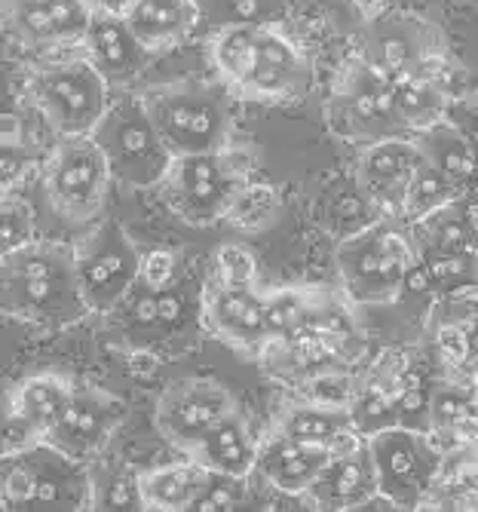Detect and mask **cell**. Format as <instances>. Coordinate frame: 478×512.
I'll list each match as a JSON object with an SVG mask.
<instances>
[{
	"instance_id": "6da1fadb",
	"label": "cell",
	"mask_w": 478,
	"mask_h": 512,
	"mask_svg": "<svg viewBox=\"0 0 478 512\" xmlns=\"http://www.w3.org/2000/svg\"><path fill=\"white\" fill-rule=\"evenodd\" d=\"M209 59L221 86L246 102H295L313 86L307 50L282 25L218 28L209 40Z\"/></svg>"
},
{
	"instance_id": "7a4b0ae2",
	"label": "cell",
	"mask_w": 478,
	"mask_h": 512,
	"mask_svg": "<svg viewBox=\"0 0 478 512\" xmlns=\"http://www.w3.org/2000/svg\"><path fill=\"white\" fill-rule=\"evenodd\" d=\"M4 310L7 316L43 329H68L86 319V304L74 243L31 240L22 249L4 252Z\"/></svg>"
},
{
	"instance_id": "3957f363",
	"label": "cell",
	"mask_w": 478,
	"mask_h": 512,
	"mask_svg": "<svg viewBox=\"0 0 478 512\" xmlns=\"http://www.w3.org/2000/svg\"><path fill=\"white\" fill-rule=\"evenodd\" d=\"M334 261H338L341 289L356 307L393 304L402 298L408 273L417 264L411 224L377 215L338 246Z\"/></svg>"
},
{
	"instance_id": "277c9868",
	"label": "cell",
	"mask_w": 478,
	"mask_h": 512,
	"mask_svg": "<svg viewBox=\"0 0 478 512\" xmlns=\"http://www.w3.org/2000/svg\"><path fill=\"white\" fill-rule=\"evenodd\" d=\"M95 145L108 157L114 181L132 191L160 188L175 154L163 142V135L145 105V99H117L92 132Z\"/></svg>"
},
{
	"instance_id": "5b68a950",
	"label": "cell",
	"mask_w": 478,
	"mask_h": 512,
	"mask_svg": "<svg viewBox=\"0 0 478 512\" xmlns=\"http://www.w3.org/2000/svg\"><path fill=\"white\" fill-rule=\"evenodd\" d=\"M145 105L175 157L230 148L233 114L224 92L203 83H169L145 96Z\"/></svg>"
},
{
	"instance_id": "8992f818",
	"label": "cell",
	"mask_w": 478,
	"mask_h": 512,
	"mask_svg": "<svg viewBox=\"0 0 478 512\" xmlns=\"http://www.w3.org/2000/svg\"><path fill=\"white\" fill-rule=\"evenodd\" d=\"M0 497L7 509H92L89 463L40 442L4 457Z\"/></svg>"
},
{
	"instance_id": "52a82bcc",
	"label": "cell",
	"mask_w": 478,
	"mask_h": 512,
	"mask_svg": "<svg viewBox=\"0 0 478 512\" xmlns=\"http://www.w3.org/2000/svg\"><path fill=\"white\" fill-rule=\"evenodd\" d=\"M111 166L92 135H62L43 160L40 191L59 218L89 224L102 215L111 191Z\"/></svg>"
},
{
	"instance_id": "ba28073f",
	"label": "cell",
	"mask_w": 478,
	"mask_h": 512,
	"mask_svg": "<svg viewBox=\"0 0 478 512\" xmlns=\"http://www.w3.org/2000/svg\"><path fill=\"white\" fill-rule=\"evenodd\" d=\"M249 160L236 151H212V154H187L175 157L160 191L166 206L187 224H215L227 218L233 200L246 188Z\"/></svg>"
},
{
	"instance_id": "9c48e42d",
	"label": "cell",
	"mask_w": 478,
	"mask_h": 512,
	"mask_svg": "<svg viewBox=\"0 0 478 512\" xmlns=\"http://www.w3.org/2000/svg\"><path fill=\"white\" fill-rule=\"evenodd\" d=\"M28 99L59 138L92 135L111 108V83L89 59H65L31 74Z\"/></svg>"
},
{
	"instance_id": "30bf717a",
	"label": "cell",
	"mask_w": 478,
	"mask_h": 512,
	"mask_svg": "<svg viewBox=\"0 0 478 512\" xmlns=\"http://www.w3.org/2000/svg\"><path fill=\"white\" fill-rule=\"evenodd\" d=\"M331 126L341 138L356 145H374L387 138L411 135L399 117L393 80L371 68L362 56L347 59L338 71L328 102Z\"/></svg>"
},
{
	"instance_id": "8fae6325",
	"label": "cell",
	"mask_w": 478,
	"mask_h": 512,
	"mask_svg": "<svg viewBox=\"0 0 478 512\" xmlns=\"http://www.w3.org/2000/svg\"><path fill=\"white\" fill-rule=\"evenodd\" d=\"M368 445L377 463L380 494L396 509H420L436 488L445 457L433 433L393 424L368 436Z\"/></svg>"
},
{
	"instance_id": "7c38bea8",
	"label": "cell",
	"mask_w": 478,
	"mask_h": 512,
	"mask_svg": "<svg viewBox=\"0 0 478 512\" xmlns=\"http://www.w3.org/2000/svg\"><path fill=\"white\" fill-rule=\"evenodd\" d=\"M77 273L92 313L117 310L141 279V252L117 221H99L74 243Z\"/></svg>"
},
{
	"instance_id": "4fadbf2b",
	"label": "cell",
	"mask_w": 478,
	"mask_h": 512,
	"mask_svg": "<svg viewBox=\"0 0 478 512\" xmlns=\"http://www.w3.org/2000/svg\"><path fill=\"white\" fill-rule=\"evenodd\" d=\"M445 53V37L411 13H374L362 34V59L387 80L417 74L429 59Z\"/></svg>"
},
{
	"instance_id": "5bb4252c",
	"label": "cell",
	"mask_w": 478,
	"mask_h": 512,
	"mask_svg": "<svg viewBox=\"0 0 478 512\" xmlns=\"http://www.w3.org/2000/svg\"><path fill=\"white\" fill-rule=\"evenodd\" d=\"M74 393L77 384L59 371H40V375L19 381L7 393L4 408V457L46 442V436L62 421Z\"/></svg>"
},
{
	"instance_id": "9a60e30c",
	"label": "cell",
	"mask_w": 478,
	"mask_h": 512,
	"mask_svg": "<svg viewBox=\"0 0 478 512\" xmlns=\"http://www.w3.org/2000/svg\"><path fill=\"white\" fill-rule=\"evenodd\" d=\"M307 503L316 509H396L384 494H380L377 463L368 445V436L359 430L347 436L338 448L331 451V460L313 482V488L304 494Z\"/></svg>"
},
{
	"instance_id": "2e32d148",
	"label": "cell",
	"mask_w": 478,
	"mask_h": 512,
	"mask_svg": "<svg viewBox=\"0 0 478 512\" xmlns=\"http://www.w3.org/2000/svg\"><path fill=\"white\" fill-rule=\"evenodd\" d=\"M239 405L227 387L209 378H187L163 390L157 399L154 424L157 433L178 448L181 454L197 445L215 424H221L227 414H233Z\"/></svg>"
},
{
	"instance_id": "e0dca14e",
	"label": "cell",
	"mask_w": 478,
	"mask_h": 512,
	"mask_svg": "<svg viewBox=\"0 0 478 512\" xmlns=\"http://www.w3.org/2000/svg\"><path fill=\"white\" fill-rule=\"evenodd\" d=\"M423 163V151L414 135L387 138V142L365 145L356 163V188L362 200L377 215L402 218L405 197L414 181V172Z\"/></svg>"
},
{
	"instance_id": "ac0fdd59",
	"label": "cell",
	"mask_w": 478,
	"mask_h": 512,
	"mask_svg": "<svg viewBox=\"0 0 478 512\" xmlns=\"http://www.w3.org/2000/svg\"><path fill=\"white\" fill-rule=\"evenodd\" d=\"M123 421L126 405L117 396L95 387H77L62 421L46 436V442L83 463H92L102 457V451L108 448Z\"/></svg>"
},
{
	"instance_id": "d6986e66",
	"label": "cell",
	"mask_w": 478,
	"mask_h": 512,
	"mask_svg": "<svg viewBox=\"0 0 478 512\" xmlns=\"http://www.w3.org/2000/svg\"><path fill=\"white\" fill-rule=\"evenodd\" d=\"M200 319L218 341L261 353L267 344V292L258 286H224L209 279L203 286Z\"/></svg>"
},
{
	"instance_id": "ffe728a7",
	"label": "cell",
	"mask_w": 478,
	"mask_h": 512,
	"mask_svg": "<svg viewBox=\"0 0 478 512\" xmlns=\"http://www.w3.org/2000/svg\"><path fill=\"white\" fill-rule=\"evenodd\" d=\"M80 46H83V59H89L92 68L111 86H129L148 68L154 56L148 46L132 34L123 13H114L108 7H95L89 31Z\"/></svg>"
},
{
	"instance_id": "44dd1931",
	"label": "cell",
	"mask_w": 478,
	"mask_h": 512,
	"mask_svg": "<svg viewBox=\"0 0 478 512\" xmlns=\"http://www.w3.org/2000/svg\"><path fill=\"white\" fill-rule=\"evenodd\" d=\"M7 22L28 46H80L95 4L92 0H4Z\"/></svg>"
},
{
	"instance_id": "7402d4cb",
	"label": "cell",
	"mask_w": 478,
	"mask_h": 512,
	"mask_svg": "<svg viewBox=\"0 0 478 512\" xmlns=\"http://www.w3.org/2000/svg\"><path fill=\"white\" fill-rule=\"evenodd\" d=\"M331 460V448L319 445H304L289 436H282L270 430L261 439L258 448V463H255V476H261L270 488L282 494H298L304 497L319 473L325 470V463Z\"/></svg>"
},
{
	"instance_id": "603a6c76",
	"label": "cell",
	"mask_w": 478,
	"mask_h": 512,
	"mask_svg": "<svg viewBox=\"0 0 478 512\" xmlns=\"http://www.w3.org/2000/svg\"><path fill=\"white\" fill-rule=\"evenodd\" d=\"M120 13L154 56L181 46L203 22L197 0H126Z\"/></svg>"
},
{
	"instance_id": "cb8c5ba5",
	"label": "cell",
	"mask_w": 478,
	"mask_h": 512,
	"mask_svg": "<svg viewBox=\"0 0 478 512\" xmlns=\"http://www.w3.org/2000/svg\"><path fill=\"white\" fill-rule=\"evenodd\" d=\"M258 448H261V439H255L243 411L236 408L221 424H215L197 445H190L184 451V457H194L212 473L249 479V476H255Z\"/></svg>"
},
{
	"instance_id": "d4e9b609",
	"label": "cell",
	"mask_w": 478,
	"mask_h": 512,
	"mask_svg": "<svg viewBox=\"0 0 478 512\" xmlns=\"http://www.w3.org/2000/svg\"><path fill=\"white\" fill-rule=\"evenodd\" d=\"M273 430L295 439V442H304V445L338 448L350 433H356V421H353L350 405L295 402L276 417Z\"/></svg>"
},
{
	"instance_id": "484cf974",
	"label": "cell",
	"mask_w": 478,
	"mask_h": 512,
	"mask_svg": "<svg viewBox=\"0 0 478 512\" xmlns=\"http://www.w3.org/2000/svg\"><path fill=\"white\" fill-rule=\"evenodd\" d=\"M209 479L212 470H206L194 457H184L181 463H169V467L141 473V494H145L148 509L184 512V509H197V500L206 491Z\"/></svg>"
},
{
	"instance_id": "4316f807",
	"label": "cell",
	"mask_w": 478,
	"mask_h": 512,
	"mask_svg": "<svg viewBox=\"0 0 478 512\" xmlns=\"http://www.w3.org/2000/svg\"><path fill=\"white\" fill-rule=\"evenodd\" d=\"M414 138H417L423 157L454 184L460 197L478 191V160L472 154L469 138L451 120L429 126V129L417 132Z\"/></svg>"
},
{
	"instance_id": "83f0119b",
	"label": "cell",
	"mask_w": 478,
	"mask_h": 512,
	"mask_svg": "<svg viewBox=\"0 0 478 512\" xmlns=\"http://www.w3.org/2000/svg\"><path fill=\"white\" fill-rule=\"evenodd\" d=\"M420 509H478V442L445 451L436 488Z\"/></svg>"
},
{
	"instance_id": "f1b7e54d",
	"label": "cell",
	"mask_w": 478,
	"mask_h": 512,
	"mask_svg": "<svg viewBox=\"0 0 478 512\" xmlns=\"http://www.w3.org/2000/svg\"><path fill=\"white\" fill-rule=\"evenodd\" d=\"M393 96H396L399 117L411 135L448 120V108L457 99L451 96V89L423 74H408L402 80H393Z\"/></svg>"
},
{
	"instance_id": "f546056e",
	"label": "cell",
	"mask_w": 478,
	"mask_h": 512,
	"mask_svg": "<svg viewBox=\"0 0 478 512\" xmlns=\"http://www.w3.org/2000/svg\"><path fill=\"white\" fill-rule=\"evenodd\" d=\"M433 356L445 375L469 378L478 368V325L460 319H426Z\"/></svg>"
},
{
	"instance_id": "4dcf8cb0",
	"label": "cell",
	"mask_w": 478,
	"mask_h": 512,
	"mask_svg": "<svg viewBox=\"0 0 478 512\" xmlns=\"http://www.w3.org/2000/svg\"><path fill=\"white\" fill-rule=\"evenodd\" d=\"M89 479H92V509H148L145 494H141V473L129 463H108V460H92L89 463Z\"/></svg>"
},
{
	"instance_id": "1f68e13d",
	"label": "cell",
	"mask_w": 478,
	"mask_h": 512,
	"mask_svg": "<svg viewBox=\"0 0 478 512\" xmlns=\"http://www.w3.org/2000/svg\"><path fill=\"white\" fill-rule=\"evenodd\" d=\"M411 237H414L417 255H423V252H475L460 200L414 221Z\"/></svg>"
},
{
	"instance_id": "d6a6232c",
	"label": "cell",
	"mask_w": 478,
	"mask_h": 512,
	"mask_svg": "<svg viewBox=\"0 0 478 512\" xmlns=\"http://www.w3.org/2000/svg\"><path fill=\"white\" fill-rule=\"evenodd\" d=\"M203 22L218 28L227 25H282L298 0H197Z\"/></svg>"
},
{
	"instance_id": "836d02e7",
	"label": "cell",
	"mask_w": 478,
	"mask_h": 512,
	"mask_svg": "<svg viewBox=\"0 0 478 512\" xmlns=\"http://www.w3.org/2000/svg\"><path fill=\"white\" fill-rule=\"evenodd\" d=\"M460 200V191L454 188V184L429 163L423 157L420 169L414 172V181H411V188H408V197H405V212H402V221L414 224L420 218H426L429 212H436L448 203Z\"/></svg>"
},
{
	"instance_id": "e575fe53",
	"label": "cell",
	"mask_w": 478,
	"mask_h": 512,
	"mask_svg": "<svg viewBox=\"0 0 478 512\" xmlns=\"http://www.w3.org/2000/svg\"><path fill=\"white\" fill-rule=\"evenodd\" d=\"M313 310V292L273 289L267 292V341H282L301 332Z\"/></svg>"
},
{
	"instance_id": "d590c367",
	"label": "cell",
	"mask_w": 478,
	"mask_h": 512,
	"mask_svg": "<svg viewBox=\"0 0 478 512\" xmlns=\"http://www.w3.org/2000/svg\"><path fill=\"white\" fill-rule=\"evenodd\" d=\"M279 212V194L267 184H246L239 197L233 200L227 218L233 224H239L243 230H252V227H264L276 218Z\"/></svg>"
},
{
	"instance_id": "8d00e7d4",
	"label": "cell",
	"mask_w": 478,
	"mask_h": 512,
	"mask_svg": "<svg viewBox=\"0 0 478 512\" xmlns=\"http://www.w3.org/2000/svg\"><path fill=\"white\" fill-rule=\"evenodd\" d=\"M212 279L224 286H258V261L239 243L221 246L212 258Z\"/></svg>"
},
{
	"instance_id": "74e56055",
	"label": "cell",
	"mask_w": 478,
	"mask_h": 512,
	"mask_svg": "<svg viewBox=\"0 0 478 512\" xmlns=\"http://www.w3.org/2000/svg\"><path fill=\"white\" fill-rule=\"evenodd\" d=\"M34 237V215L31 206L19 197V191L4 194V252L28 246Z\"/></svg>"
},
{
	"instance_id": "f35d334b",
	"label": "cell",
	"mask_w": 478,
	"mask_h": 512,
	"mask_svg": "<svg viewBox=\"0 0 478 512\" xmlns=\"http://www.w3.org/2000/svg\"><path fill=\"white\" fill-rule=\"evenodd\" d=\"M141 286H148L151 292L172 289L181 283V255L169 249H154L148 255H141Z\"/></svg>"
},
{
	"instance_id": "ab89813d",
	"label": "cell",
	"mask_w": 478,
	"mask_h": 512,
	"mask_svg": "<svg viewBox=\"0 0 478 512\" xmlns=\"http://www.w3.org/2000/svg\"><path fill=\"white\" fill-rule=\"evenodd\" d=\"M249 497V488H246V479L239 476H224V473H212L206 491L200 494L197 500V509L209 512V509H236L243 506Z\"/></svg>"
},
{
	"instance_id": "60d3db41",
	"label": "cell",
	"mask_w": 478,
	"mask_h": 512,
	"mask_svg": "<svg viewBox=\"0 0 478 512\" xmlns=\"http://www.w3.org/2000/svg\"><path fill=\"white\" fill-rule=\"evenodd\" d=\"M448 120L469 138L472 154L478 160V102L472 96L469 99H454L451 108H448Z\"/></svg>"
},
{
	"instance_id": "b9f144b4",
	"label": "cell",
	"mask_w": 478,
	"mask_h": 512,
	"mask_svg": "<svg viewBox=\"0 0 478 512\" xmlns=\"http://www.w3.org/2000/svg\"><path fill=\"white\" fill-rule=\"evenodd\" d=\"M460 209H463V218H466V227H469L472 249L478 252V191L460 197Z\"/></svg>"
},
{
	"instance_id": "7bdbcfd3",
	"label": "cell",
	"mask_w": 478,
	"mask_h": 512,
	"mask_svg": "<svg viewBox=\"0 0 478 512\" xmlns=\"http://www.w3.org/2000/svg\"><path fill=\"white\" fill-rule=\"evenodd\" d=\"M356 4H359V10H362L365 16H374L377 7H380V0H356Z\"/></svg>"
},
{
	"instance_id": "ee69618b",
	"label": "cell",
	"mask_w": 478,
	"mask_h": 512,
	"mask_svg": "<svg viewBox=\"0 0 478 512\" xmlns=\"http://www.w3.org/2000/svg\"><path fill=\"white\" fill-rule=\"evenodd\" d=\"M466 381H469V390H472V396H475V402H478V368L472 371V375H469Z\"/></svg>"
},
{
	"instance_id": "f6af8a7d",
	"label": "cell",
	"mask_w": 478,
	"mask_h": 512,
	"mask_svg": "<svg viewBox=\"0 0 478 512\" xmlns=\"http://www.w3.org/2000/svg\"><path fill=\"white\" fill-rule=\"evenodd\" d=\"M472 99L478 102V83H475V92H472Z\"/></svg>"
}]
</instances>
